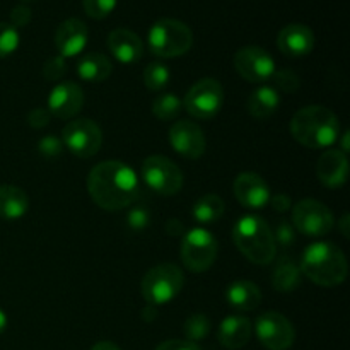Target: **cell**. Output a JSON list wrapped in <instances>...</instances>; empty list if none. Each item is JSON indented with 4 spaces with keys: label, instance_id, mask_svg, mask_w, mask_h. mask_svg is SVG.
Listing matches in <instances>:
<instances>
[{
    "label": "cell",
    "instance_id": "6da1fadb",
    "mask_svg": "<svg viewBox=\"0 0 350 350\" xmlns=\"http://www.w3.org/2000/svg\"><path fill=\"white\" fill-rule=\"evenodd\" d=\"M88 191L98 207L109 212L122 211L139 195V176L122 161H105L89 173Z\"/></svg>",
    "mask_w": 350,
    "mask_h": 350
},
{
    "label": "cell",
    "instance_id": "7a4b0ae2",
    "mask_svg": "<svg viewBox=\"0 0 350 350\" xmlns=\"http://www.w3.org/2000/svg\"><path fill=\"white\" fill-rule=\"evenodd\" d=\"M291 133L308 149H325L338 140L340 123L337 115L325 106H304L291 120Z\"/></svg>",
    "mask_w": 350,
    "mask_h": 350
},
{
    "label": "cell",
    "instance_id": "3957f363",
    "mask_svg": "<svg viewBox=\"0 0 350 350\" xmlns=\"http://www.w3.org/2000/svg\"><path fill=\"white\" fill-rule=\"evenodd\" d=\"M299 269L311 282L321 287H337L347 279L349 265L344 252L334 243L318 241L308 246Z\"/></svg>",
    "mask_w": 350,
    "mask_h": 350
},
{
    "label": "cell",
    "instance_id": "277c9868",
    "mask_svg": "<svg viewBox=\"0 0 350 350\" xmlns=\"http://www.w3.org/2000/svg\"><path fill=\"white\" fill-rule=\"evenodd\" d=\"M236 248L256 265H269L277 255L272 229L258 215H243L232 229Z\"/></svg>",
    "mask_w": 350,
    "mask_h": 350
},
{
    "label": "cell",
    "instance_id": "5b68a950",
    "mask_svg": "<svg viewBox=\"0 0 350 350\" xmlns=\"http://www.w3.org/2000/svg\"><path fill=\"white\" fill-rule=\"evenodd\" d=\"M147 44L150 53L156 57L176 58L190 51L193 44V33L181 21L163 17L156 21L149 29Z\"/></svg>",
    "mask_w": 350,
    "mask_h": 350
},
{
    "label": "cell",
    "instance_id": "8992f818",
    "mask_svg": "<svg viewBox=\"0 0 350 350\" xmlns=\"http://www.w3.org/2000/svg\"><path fill=\"white\" fill-rule=\"evenodd\" d=\"M185 277L174 263H161L150 269L142 279V296L149 306L171 303L183 289Z\"/></svg>",
    "mask_w": 350,
    "mask_h": 350
},
{
    "label": "cell",
    "instance_id": "52a82bcc",
    "mask_svg": "<svg viewBox=\"0 0 350 350\" xmlns=\"http://www.w3.org/2000/svg\"><path fill=\"white\" fill-rule=\"evenodd\" d=\"M217 239L204 228L185 232L181 241V262L190 272L200 273L211 269L217 258Z\"/></svg>",
    "mask_w": 350,
    "mask_h": 350
},
{
    "label": "cell",
    "instance_id": "ba28073f",
    "mask_svg": "<svg viewBox=\"0 0 350 350\" xmlns=\"http://www.w3.org/2000/svg\"><path fill=\"white\" fill-rule=\"evenodd\" d=\"M144 183L156 193L170 197L176 195L183 187L181 170L171 159L164 156H150L142 163L140 170Z\"/></svg>",
    "mask_w": 350,
    "mask_h": 350
},
{
    "label": "cell",
    "instance_id": "9c48e42d",
    "mask_svg": "<svg viewBox=\"0 0 350 350\" xmlns=\"http://www.w3.org/2000/svg\"><path fill=\"white\" fill-rule=\"evenodd\" d=\"M224 105V89L215 79H202L195 82L185 96L183 106L193 118L211 120Z\"/></svg>",
    "mask_w": 350,
    "mask_h": 350
},
{
    "label": "cell",
    "instance_id": "30bf717a",
    "mask_svg": "<svg viewBox=\"0 0 350 350\" xmlns=\"http://www.w3.org/2000/svg\"><path fill=\"white\" fill-rule=\"evenodd\" d=\"M62 144L81 159L96 156L103 146V132L92 120L77 118L68 122L62 132Z\"/></svg>",
    "mask_w": 350,
    "mask_h": 350
},
{
    "label": "cell",
    "instance_id": "8fae6325",
    "mask_svg": "<svg viewBox=\"0 0 350 350\" xmlns=\"http://www.w3.org/2000/svg\"><path fill=\"white\" fill-rule=\"evenodd\" d=\"M335 219L330 208L313 198L297 202L293 211V226L301 234L325 236L334 229Z\"/></svg>",
    "mask_w": 350,
    "mask_h": 350
},
{
    "label": "cell",
    "instance_id": "7c38bea8",
    "mask_svg": "<svg viewBox=\"0 0 350 350\" xmlns=\"http://www.w3.org/2000/svg\"><path fill=\"white\" fill-rule=\"evenodd\" d=\"M255 334L260 344L269 350L291 349L296 338L293 323L277 311H267L256 318Z\"/></svg>",
    "mask_w": 350,
    "mask_h": 350
},
{
    "label": "cell",
    "instance_id": "4fadbf2b",
    "mask_svg": "<svg viewBox=\"0 0 350 350\" xmlns=\"http://www.w3.org/2000/svg\"><path fill=\"white\" fill-rule=\"evenodd\" d=\"M234 67L238 74L248 82L262 84L272 79L275 72V60L262 46H245L238 50L234 57Z\"/></svg>",
    "mask_w": 350,
    "mask_h": 350
},
{
    "label": "cell",
    "instance_id": "5bb4252c",
    "mask_svg": "<svg viewBox=\"0 0 350 350\" xmlns=\"http://www.w3.org/2000/svg\"><path fill=\"white\" fill-rule=\"evenodd\" d=\"M170 144L180 156L187 159H198L205 152L204 130L195 122L181 120L170 129Z\"/></svg>",
    "mask_w": 350,
    "mask_h": 350
},
{
    "label": "cell",
    "instance_id": "9a60e30c",
    "mask_svg": "<svg viewBox=\"0 0 350 350\" xmlns=\"http://www.w3.org/2000/svg\"><path fill=\"white\" fill-rule=\"evenodd\" d=\"M84 106V92L75 82H60L48 94L46 109L57 118H74Z\"/></svg>",
    "mask_w": 350,
    "mask_h": 350
},
{
    "label": "cell",
    "instance_id": "2e32d148",
    "mask_svg": "<svg viewBox=\"0 0 350 350\" xmlns=\"http://www.w3.org/2000/svg\"><path fill=\"white\" fill-rule=\"evenodd\" d=\"M234 197L243 207L246 208H263L270 200V188L267 181L263 180L260 174L252 173H241L234 181Z\"/></svg>",
    "mask_w": 350,
    "mask_h": 350
},
{
    "label": "cell",
    "instance_id": "e0dca14e",
    "mask_svg": "<svg viewBox=\"0 0 350 350\" xmlns=\"http://www.w3.org/2000/svg\"><path fill=\"white\" fill-rule=\"evenodd\" d=\"M88 26L81 19H75V17L64 21L58 26L57 33H55V44H57V50L60 53V57L64 58H72L81 55L84 51V48L88 46Z\"/></svg>",
    "mask_w": 350,
    "mask_h": 350
},
{
    "label": "cell",
    "instance_id": "ac0fdd59",
    "mask_svg": "<svg viewBox=\"0 0 350 350\" xmlns=\"http://www.w3.org/2000/svg\"><path fill=\"white\" fill-rule=\"evenodd\" d=\"M277 46L286 57H306L313 51L314 34L304 24H289L280 29L277 36Z\"/></svg>",
    "mask_w": 350,
    "mask_h": 350
},
{
    "label": "cell",
    "instance_id": "d6986e66",
    "mask_svg": "<svg viewBox=\"0 0 350 350\" xmlns=\"http://www.w3.org/2000/svg\"><path fill=\"white\" fill-rule=\"evenodd\" d=\"M108 48L120 64H137L144 55V43L133 31L118 27L108 34Z\"/></svg>",
    "mask_w": 350,
    "mask_h": 350
},
{
    "label": "cell",
    "instance_id": "ffe728a7",
    "mask_svg": "<svg viewBox=\"0 0 350 350\" xmlns=\"http://www.w3.org/2000/svg\"><path fill=\"white\" fill-rule=\"evenodd\" d=\"M317 174L321 183L328 188H338L347 181L349 161L344 152L338 149L325 150L318 159Z\"/></svg>",
    "mask_w": 350,
    "mask_h": 350
},
{
    "label": "cell",
    "instance_id": "44dd1931",
    "mask_svg": "<svg viewBox=\"0 0 350 350\" xmlns=\"http://www.w3.org/2000/svg\"><path fill=\"white\" fill-rule=\"evenodd\" d=\"M253 334V325L245 317H228L221 321L217 330V338L222 347L229 350L243 349L250 342Z\"/></svg>",
    "mask_w": 350,
    "mask_h": 350
},
{
    "label": "cell",
    "instance_id": "7402d4cb",
    "mask_svg": "<svg viewBox=\"0 0 350 350\" xmlns=\"http://www.w3.org/2000/svg\"><path fill=\"white\" fill-rule=\"evenodd\" d=\"M226 301L236 311H253L262 303V293L250 280H236L226 289Z\"/></svg>",
    "mask_w": 350,
    "mask_h": 350
},
{
    "label": "cell",
    "instance_id": "603a6c76",
    "mask_svg": "<svg viewBox=\"0 0 350 350\" xmlns=\"http://www.w3.org/2000/svg\"><path fill=\"white\" fill-rule=\"evenodd\" d=\"M29 208L26 191L14 185H0V219L17 221L24 217Z\"/></svg>",
    "mask_w": 350,
    "mask_h": 350
},
{
    "label": "cell",
    "instance_id": "cb8c5ba5",
    "mask_svg": "<svg viewBox=\"0 0 350 350\" xmlns=\"http://www.w3.org/2000/svg\"><path fill=\"white\" fill-rule=\"evenodd\" d=\"M280 92L273 85H260L248 99V111L253 118L267 120L279 109Z\"/></svg>",
    "mask_w": 350,
    "mask_h": 350
},
{
    "label": "cell",
    "instance_id": "d4e9b609",
    "mask_svg": "<svg viewBox=\"0 0 350 350\" xmlns=\"http://www.w3.org/2000/svg\"><path fill=\"white\" fill-rule=\"evenodd\" d=\"M113 64L106 55L92 51L85 53L77 62V75L85 82H105L111 75Z\"/></svg>",
    "mask_w": 350,
    "mask_h": 350
},
{
    "label": "cell",
    "instance_id": "484cf974",
    "mask_svg": "<svg viewBox=\"0 0 350 350\" xmlns=\"http://www.w3.org/2000/svg\"><path fill=\"white\" fill-rule=\"evenodd\" d=\"M301 280H303V272H301L299 265L294 263L289 256H284L277 263L272 273L273 289L279 293H291V291L297 289L301 286Z\"/></svg>",
    "mask_w": 350,
    "mask_h": 350
},
{
    "label": "cell",
    "instance_id": "4316f807",
    "mask_svg": "<svg viewBox=\"0 0 350 350\" xmlns=\"http://www.w3.org/2000/svg\"><path fill=\"white\" fill-rule=\"evenodd\" d=\"M224 200L217 195L211 193L204 195V197L195 202L191 214H193L195 221L200 222V224H212V222H217L224 215Z\"/></svg>",
    "mask_w": 350,
    "mask_h": 350
},
{
    "label": "cell",
    "instance_id": "83f0119b",
    "mask_svg": "<svg viewBox=\"0 0 350 350\" xmlns=\"http://www.w3.org/2000/svg\"><path fill=\"white\" fill-rule=\"evenodd\" d=\"M181 109H183V101L173 92H163L152 103L154 116L163 120V122H170V120L176 118Z\"/></svg>",
    "mask_w": 350,
    "mask_h": 350
},
{
    "label": "cell",
    "instance_id": "f1b7e54d",
    "mask_svg": "<svg viewBox=\"0 0 350 350\" xmlns=\"http://www.w3.org/2000/svg\"><path fill=\"white\" fill-rule=\"evenodd\" d=\"M171 77V72L167 65L161 64V62H152L144 70V84L150 91H163L167 85Z\"/></svg>",
    "mask_w": 350,
    "mask_h": 350
},
{
    "label": "cell",
    "instance_id": "f546056e",
    "mask_svg": "<svg viewBox=\"0 0 350 350\" xmlns=\"http://www.w3.org/2000/svg\"><path fill=\"white\" fill-rule=\"evenodd\" d=\"M183 332L185 335H187L188 342L197 344L198 340H204L208 335V332H211V321H208V318L202 313L191 314V317L185 321Z\"/></svg>",
    "mask_w": 350,
    "mask_h": 350
},
{
    "label": "cell",
    "instance_id": "4dcf8cb0",
    "mask_svg": "<svg viewBox=\"0 0 350 350\" xmlns=\"http://www.w3.org/2000/svg\"><path fill=\"white\" fill-rule=\"evenodd\" d=\"M19 31L7 23H0V58L12 55L19 48Z\"/></svg>",
    "mask_w": 350,
    "mask_h": 350
},
{
    "label": "cell",
    "instance_id": "1f68e13d",
    "mask_svg": "<svg viewBox=\"0 0 350 350\" xmlns=\"http://www.w3.org/2000/svg\"><path fill=\"white\" fill-rule=\"evenodd\" d=\"M118 0H84V10L96 21L106 19L115 10Z\"/></svg>",
    "mask_w": 350,
    "mask_h": 350
},
{
    "label": "cell",
    "instance_id": "d6a6232c",
    "mask_svg": "<svg viewBox=\"0 0 350 350\" xmlns=\"http://www.w3.org/2000/svg\"><path fill=\"white\" fill-rule=\"evenodd\" d=\"M272 81L277 91H282L286 92V94L297 91L301 85L299 77H297L293 70H275L272 75Z\"/></svg>",
    "mask_w": 350,
    "mask_h": 350
},
{
    "label": "cell",
    "instance_id": "836d02e7",
    "mask_svg": "<svg viewBox=\"0 0 350 350\" xmlns=\"http://www.w3.org/2000/svg\"><path fill=\"white\" fill-rule=\"evenodd\" d=\"M65 72H67V60H65L64 57H60V55L48 58V60L44 62L43 77L46 79L48 82L60 81L65 75Z\"/></svg>",
    "mask_w": 350,
    "mask_h": 350
},
{
    "label": "cell",
    "instance_id": "e575fe53",
    "mask_svg": "<svg viewBox=\"0 0 350 350\" xmlns=\"http://www.w3.org/2000/svg\"><path fill=\"white\" fill-rule=\"evenodd\" d=\"M273 239H275L277 246L289 248L294 243V239H296V229H294V226L289 224L287 221L279 222L275 232H273Z\"/></svg>",
    "mask_w": 350,
    "mask_h": 350
},
{
    "label": "cell",
    "instance_id": "d590c367",
    "mask_svg": "<svg viewBox=\"0 0 350 350\" xmlns=\"http://www.w3.org/2000/svg\"><path fill=\"white\" fill-rule=\"evenodd\" d=\"M31 17H33V12H31L29 7L26 3H21V5H16L10 12V26L24 27L31 23Z\"/></svg>",
    "mask_w": 350,
    "mask_h": 350
},
{
    "label": "cell",
    "instance_id": "8d00e7d4",
    "mask_svg": "<svg viewBox=\"0 0 350 350\" xmlns=\"http://www.w3.org/2000/svg\"><path fill=\"white\" fill-rule=\"evenodd\" d=\"M62 146H64V144H62L60 139L50 135V137H44V139L40 140V144H38V149H40V152L43 154L44 157H55L62 152Z\"/></svg>",
    "mask_w": 350,
    "mask_h": 350
},
{
    "label": "cell",
    "instance_id": "74e56055",
    "mask_svg": "<svg viewBox=\"0 0 350 350\" xmlns=\"http://www.w3.org/2000/svg\"><path fill=\"white\" fill-rule=\"evenodd\" d=\"M50 111L46 108H34L31 109L29 115H27V123L33 129H44V126L50 123Z\"/></svg>",
    "mask_w": 350,
    "mask_h": 350
},
{
    "label": "cell",
    "instance_id": "f35d334b",
    "mask_svg": "<svg viewBox=\"0 0 350 350\" xmlns=\"http://www.w3.org/2000/svg\"><path fill=\"white\" fill-rule=\"evenodd\" d=\"M129 224L130 228L137 229V231L147 228V224H149V212L144 211V208L140 207L133 208V211L129 214Z\"/></svg>",
    "mask_w": 350,
    "mask_h": 350
},
{
    "label": "cell",
    "instance_id": "ab89813d",
    "mask_svg": "<svg viewBox=\"0 0 350 350\" xmlns=\"http://www.w3.org/2000/svg\"><path fill=\"white\" fill-rule=\"evenodd\" d=\"M156 350H202L197 344L188 340H181V338H174V340H166L159 344Z\"/></svg>",
    "mask_w": 350,
    "mask_h": 350
},
{
    "label": "cell",
    "instance_id": "60d3db41",
    "mask_svg": "<svg viewBox=\"0 0 350 350\" xmlns=\"http://www.w3.org/2000/svg\"><path fill=\"white\" fill-rule=\"evenodd\" d=\"M269 202L275 212H287L291 208V204H293V202H291V198L287 197V195H282V193L275 195V197H270Z\"/></svg>",
    "mask_w": 350,
    "mask_h": 350
},
{
    "label": "cell",
    "instance_id": "b9f144b4",
    "mask_svg": "<svg viewBox=\"0 0 350 350\" xmlns=\"http://www.w3.org/2000/svg\"><path fill=\"white\" fill-rule=\"evenodd\" d=\"M91 350H122V349H120L116 344H113V342L103 340V342H98V344L92 345Z\"/></svg>",
    "mask_w": 350,
    "mask_h": 350
},
{
    "label": "cell",
    "instance_id": "7bdbcfd3",
    "mask_svg": "<svg viewBox=\"0 0 350 350\" xmlns=\"http://www.w3.org/2000/svg\"><path fill=\"white\" fill-rule=\"evenodd\" d=\"M338 228H340L342 234H344L345 238H349V231H350V217H349V214L342 215L340 222H338Z\"/></svg>",
    "mask_w": 350,
    "mask_h": 350
},
{
    "label": "cell",
    "instance_id": "ee69618b",
    "mask_svg": "<svg viewBox=\"0 0 350 350\" xmlns=\"http://www.w3.org/2000/svg\"><path fill=\"white\" fill-rule=\"evenodd\" d=\"M7 325H9V318H7L5 311L0 308V335L7 330Z\"/></svg>",
    "mask_w": 350,
    "mask_h": 350
},
{
    "label": "cell",
    "instance_id": "f6af8a7d",
    "mask_svg": "<svg viewBox=\"0 0 350 350\" xmlns=\"http://www.w3.org/2000/svg\"><path fill=\"white\" fill-rule=\"evenodd\" d=\"M349 135H350V133L345 132L344 135H342V142H340V152H344L345 156H347V152L350 150V147H349Z\"/></svg>",
    "mask_w": 350,
    "mask_h": 350
},
{
    "label": "cell",
    "instance_id": "bcb514c9",
    "mask_svg": "<svg viewBox=\"0 0 350 350\" xmlns=\"http://www.w3.org/2000/svg\"><path fill=\"white\" fill-rule=\"evenodd\" d=\"M23 3H29V2H34V0H21Z\"/></svg>",
    "mask_w": 350,
    "mask_h": 350
}]
</instances>
